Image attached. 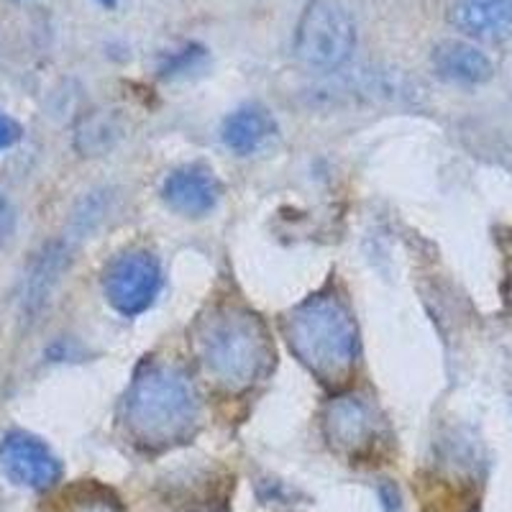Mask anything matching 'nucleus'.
<instances>
[{"label": "nucleus", "instance_id": "f257e3e1", "mask_svg": "<svg viewBox=\"0 0 512 512\" xmlns=\"http://www.w3.org/2000/svg\"><path fill=\"white\" fill-rule=\"evenodd\" d=\"M192 349L218 390L239 395L262 379L272 359L264 323L241 305L218 303L192 326Z\"/></svg>", "mask_w": 512, "mask_h": 512}, {"label": "nucleus", "instance_id": "f03ea898", "mask_svg": "<svg viewBox=\"0 0 512 512\" xmlns=\"http://www.w3.org/2000/svg\"><path fill=\"white\" fill-rule=\"evenodd\" d=\"M200 418L198 392L182 369L172 364H146L136 374L126 397L128 428L152 448L180 443Z\"/></svg>", "mask_w": 512, "mask_h": 512}, {"label": "nucleus", "instance_id": "7ed1b4c3", "mask_svg": "<svg viewBox=\"0 0 512 512\" xmlns=\"http://www.w3.org/2000/svg\"><path fill=\"white\" fill-rule=\"evenodd\" d=\"M292 354L323 384H341L354 372L356 326L338 297L315 295L297 305L285 320Z\"/></svg>", "mask_w": 512, "mask_h": 512}, {"label": "nucleus", "instance_id": "20e7f679", "mask_svg": "<svg viewBox=\"0 0 512 512\" xmlns=\"http://www.w3.org/2000/svg\"><path fill=\"white\" fill-rule=\"evenodd\" d=\"M356 47V26L338 0H313L295 31V57L310 70H338Z\"/></svg>", "mask_w": 512, "mask_h": 512}, {"label": "nucleus", "instance_id": "39448f33", "mask_svg": "<svg viewBox=\"0 0 512 512\" xmlns=\"http://www.w3.org/2000/svg\"><path fill=\"white\" fill-rule=\"evenodd\" d=\"M162 264L152 251L131 249L113 259L103 274L105 300L126 318L146 313L162 292Z\"/></svg>", "mask_w": 512, "mask_h": 512}, {"label": "nucleus", "instance_id": "423d86ee", "mask_svg": "<svg viewBox=\"0 0 512 512\" xmlns=\"http://www.w3.org/2000/svg\"><path fill=\"white\" fill-rule=\"evenodd\" d=\"M223 185L216 172L203 164H185L167 175L162 185V200L169 210L185 218H203L216 208Z\"/></svg>", "mask_w": 512, "mask_h": 512}, {"label": "nucleus", "instance_id": "0eeeda50", "mask_svg": "<svg viewBox=\"0 0 512 512\" xmlns=\"http://www.w3.org/2000/svg\"><path fill=\"white\" fill-rule=\"evenodd\" d=\"M0 466L3 472L16 484L24 487H49L59 479V461L54 459L52 451L36 438L16 433L8 436L3 448H0Z\"/></svg>", "mask_w": 512, "mask_h": 512}, {"label": "nucleus", "instance_id": "6e6552de", "mask_svg": "<svg viewBox=\"0 0 512 512\" xmlns=\"http://www.w3.org/2000/svg\"><path fill=\"white\" fill-rule=\"evenodd\" d=\"M326 433L333 446L346 448L351 454H359V451L372 446V438H377L374 410L361 397H336L328 405Z\"/></svg>", "mask_w": 512, "mask_h": 512}, {"label": "nucleus", "instance_id": "1a4fd4ad", "mask_svg": "<svg viewBox=\"0 0 512 512\" xmlns=\"http://www.w3.org/2000/svg\"><path fill=\"white\" fill-rule=\"evenodd\" d=\"M277 134V123L264 111L262 105H241L221 126V139L226 149L239 157H251L272 141Z\"/></svg>", "mask_w": 512, "mask_h": 512}, {"label": "nucleus", "instance_id": "9d476101", "mask_svg": "<svg viewBox=\"0 0 512 512\" xmlns=\"http://www.w3.org/2000/svg\"><path fill=\"white\" fill-rule=\"evenodd\" d=\"M451 24L474 39H502L512 29V0H454Z\"/></svg>", "mask_w": 512, "mask_h": 512}, {"label": "nucleus", "instance_id": "9b49d317", "mask_svg": "<svg viewBox=\"0 0 512 512\" xmlns=\"http://www.w3.org/2000/svg\"><path fill=\"white\" fill-rule=\"evenodd\" d=\"M433 70L441 80L454 85H482L492 77V64L472 44L464 41H441L431 54Z\"/></svg>", "mask_w": 512, "mask_h": 512}, {"label": "nucleus", "instance_id": "f8f14e48", "mask_svg": "<svg viewBox=\"0 0 512 512\" xmlns=\"http://www.w3.org/2000/svg\"><path fill=\"white\" fill-rule=\"evenodd\" d=\"M16 139H18V126L11 121V118H6L3 113H0V149L11 146Z\"/></svg>", "mask_w": 512, "mask_h": 512}, {"label": "nucleus", "instance_id": "ddd939ff", "mask_svg": "<svg viewBox=\"0 0 512 512\" xmlns=\"http://www.w3.org/2000/svg\"><path fill=\"white\" fill-rule=\"evenodd\" d=\"M100 6H105V8H116L118 6V0H98Z\"/></svg>", "mask_w": 512, "mask_h": 512}]
</instances>
